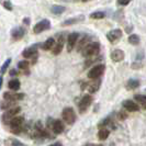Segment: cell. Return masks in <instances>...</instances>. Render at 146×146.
<instances>
[{
	"label": "cell",
	"mask_w": 146,
	"mask_h": 146,
	"mask_svg": "<svg viewBox=\"0 0 146 146\" xmlns=\"http://www.w3.org/2000/svg\"><path fill=\"white\" fill-rule=\"evenodd\" d=\"M100 52V44L98 42H94V43H90L88 44L87 46L82 50V56L85 57H89V58H92L97 56Z\"/></svg>",
	"instance_id": "6da1fadb"
},
{
	"label": "cell",
	"mask_w": 146,
	"mask_h": 146,
	"mask_svg": "<svg viewBox=\"0 0 146 146\" xmlns=\"http://www.w3.org/2000/svg\"><path fill=\"white\" fill-rule=\"evenodd\" d=\"M47 127L52 129V131L54 132V134H60L63 133L65 126H64V123L60 121V120H53L52 117H48L47 120Z\"/></svg>",
	"instance_id": "7a4b0ae2"
},
{
	"label": "cell",
	"mask_w": 146,
	"mask_h": 146,
	"mask_svg": "<svg viewBox=\"0 0 146 146\" xmlns=\"http://www.w3.org/2000/svg\"><path fill=\"white\" fill-rule=\"evenodd\" d=\"M62 117H63V120L65 121L67 124H74L75 121H76V113H75V110L70 107L68 108H65L62 112Z\"/></svg>",
	"instance_id": "3957f363"
},
{
	"label": "cell",
	"mask_w": 146,
	"mask_h": 146,
	"mask_svg": "<svg viewBox=\"0 0 146 146\" xmlns=\"http://www.w3.org/2000/svg\"><path fill=\"white\" fill-rule=\"evenodd\" d=\"M104 68L106 67H104L103 64H99V65L94 66L89 70V73H88V78H90V79H98V78H100V76L104 72Z\"/></svg>",
	"instance_id": "277c9868"
},
{
	"label": "cell",
	"mask_w": 146,
	"mask_h": 146,
	"mask_svg": "<svg viewBox=\"0 0 146 146\" xmlns=\"http://www.w3.org/2000/svg\"><path fill=\"white\" fill-rule=\"evenodd\" d=\"M21 111V108L20 107H15V108H11V109L7 110L5 112V114L2 115V121L6 123V124H9L10 121L13 119L15 117H17V114Z\"/></svg>",
	"instance_id": "5b68a950"
},
{
	"label": "cell",
	"mask_w": 146,
	"mask_h": 146,
	"mask_svg": "<svg viewBox=\"0 0 146 146\" xmlns=\"http://www.w3.org/2000/svg\"><path fill=\"white\" fill-rule=\"evenodd\" d=\"M50 28H51V22H50V20L44 19V20H41L40 22H37L36 24L34 25L33 32H34L35 34H40V33H42L44 31L48 30Z\"/></svg>",
	"instance_id": "8992f818"
},
{
	"label": "cell",
	"mask_w": 146,
	"mask_h": 146,
	"mask_svg": "<svg viewBox=\"0 0 146 146\" xmlns=\"http://www.w3.org/2000/svg\"><path fill=\"white\" fill-rule=\"evenodd\" d=\"M91 103H92V97H91L90 95H85L84 97H82V99L80 100L79 106H78L79 112H80V113H84V112L90 107Z\"/></svg>",
	"instance_id": "52a82bcc"
},
{
	"label": "cell",
	"mask_w": 146,
	"mask_h": 146,
	"mask_svg": "<svg viewBox=\"0 0 146 146\" xmlns=\"http://www.w3.org/2000/svg\"><path fill=\"white\" fill-rule=\"evenodd\" d=\"M122 31L120 29H114V30H111L110 32L107 33V38L109 40L111 43H115L117 42L121 37H122Z\"/></svg>",
	"instance_id": "ba28073f"
},
{
	"label": "cell",
	"mask_w": 146,
	"mask_h": 146,
	"mask_svg": "<svg viewBox=\"0 0 146 146\" xmlns=\"http://www.w3.org/2000/svg\"><path fill=\"white\" fill-rule=\"evenodd\" d=\"M78 36H79V34L76 33V32H73V33L67 35V40L66 41H67V51L68 52L73 51V48L76 45V42L78 40Z\"/></svg>",
	"instance_id": "9c48e42d"
},
{
	"label": "cell",
	"mask_w": 146,
	"mask_h": 146,
	"mask_svg": "<svg viewBox=\"0 0 146 146\" xmlns=\"http://www.w3.org/2000/svg\"><path fill=\"white\" fill-rule=\"evenodd\" d=\"M22 56L25 57V58H36L37 56V45L34 44L32 46H30L28 48H25L23 53H22Z\"/></svg>",
	"instance_id": "30bf717a"
},
{
	"label": "cell",
	"mask_w": 146,
	"mask_h": 146,
	"mask_svg": "<svg viewBox=\"0 0 146 146\" xmlns=\"http://www.w3.org/2000/svg\"><path fill=\"white\" fill-rule=\"evenodd\" d=\"M3 98L5 100H9V101H20L24 98L23 94H19V92H5L3 94Z\"/></svg>",
	"instance_id": "8fae6325"
},
{
	"label": "cell",
	"mask_w": 146,
	"mask_h": 146,
	"mask_svg": "<svg viewBox=\"0 0 146 146\" xmlns=\"http://www.w3.org/2000/svg\"><path fill=\"white\" fill-rule=\"evenodd\" d=\"M24 34H25V29L22 27H17V28L11 30V36L15 41L21 40L22 37L24 36Z\"/></svg>",
	"instance_id": "7c38bea8"
},
{
	"label": "cell",
	"mask_w": 146,
	"mask_h": 146,
	"mask_svg": "<svg viewBox=\"0 0 146 146\" xmlns=\"http://www.w3.org/2000/svg\"><path fill=\"white\" fill-rule=\"evenodd\" d=\"M122 106H123V108L126 111H130V112H135V111H139V110L137 103L134 102L133 100H124L123 103H122Z\"/></svg>",
	"instance_id": "4fadbf2b"
},
{
	"label": "cell",
	"mask_w": 146,
	"mask_h": 146,
	"mask_svg": "<svg viewBox=\"0 0 146 146\" xmlns=\"http://www.w3.org/2000/svg\"><path fill=\"white\" fill-rule=\"evenodd\" d=\"M124 56H125L124 52L122 51V50H114V51L111 53V59L113 62H115V63H119V62L123 60Z\"/></svg>",
	"instance_id": "5bb4252c"
},
{
	"label": "cell",
	"mask_w": 146,
	"mask_h": 146,
	"mask_svg": "<svg viewBox=\"0 0 146 146\" xmlns=\"http://www.w3.org/2000/svg\"><path fill=\"white\" fill-rule=\"evenodd\" d=\"M90 43H91V36H90V35H85V36L79 41L78 45H77V51L82 52V50L87 46L88 44H90Z\"/></svg>",
	"instance_id": "9a60e30c"
},
{
	"label": "cell",
	"mask_w": 146,
	"mask_h": 146,
	"mask_svg": "<svg viewBox=\"0 0 146 146\" xmlns=\"http://www.w3.org/2000/svg\"><path fill=\"white\" fill-rule=\"evenodd\" d=\"M24 122V119L23 117H15L11 121H10V126L11 129H19V127H22V124Z\"/></svg>",
	"instance_id": "2e32d148"
},
{
	"label": "cell",
	"mask_w": 146,
	"mask_h": 146,
	"mask_svg": "<svg viewBox=\"0 0 146 146\" xmlns=\"http://www.w3.org/2000/svg\"><path fill=\"white\" fill-rule=\"evenodd\" d=\"M100 85H101V80L98 78V79H94L92 82H90V84H88V90H89V92H91V94H94L96 91H98L99 90V88H100Z\"/></svg>",
	"instance_id": "e0dca14e"
},
{
	"label": "cell",
	"mask_w": 146,
	"mask_h": 146,
	"mask_svg": "<svg viewBox=\"0 0 146 146\" xmlns=\"http://www.w3.org/2000/svg\"><path fill=\"white\" fill-rule=\"evenodd\" d=\"M85 19V15H78V17H75V18H70V19H68V20H66L62 23V25L63 27H66V25H72V24H75V23H78V22L82 21Z\"/></svg>",
	"instance_id": "ac0fdd59"
},
{
	"label": "cell",
	"mask_w": 146,
	"mask_h": 146,
	"mask_svg": "<svg viewBox=\"0 0 146 146\" xmlns=\"http://www.w3.org/2000/svg\"><path fill=\"white\" fill-rule=\"evenodd\" d=\"M54 46H55V40L53 37H50V38H47L42 44V50H44V51H50V50H53Z\"/></svg>",
	"instance_id": "d6986e66"
},
{
	"label": "cell",
	"mask_w": 146,
	"mask_h": 146,
	"mask_svg": "<svg viewBox=\"0 0 146 146\" xmlns=\"http://www.w3.org/2000/svg\"><path fill=\"white\" fill-rule=\"evenodd\" d=\"M134 99L137 101V103L141 104V107L144 110H146V96L144 95H135Z\"/></svg>",
	"instance_id": "ffe728a7"
},
{
	"label": "cell",
	"mask_w": 146,
	"mask_h": 146,
	"mask_svg": "<svg viewBox=\"0 0 146 146\" xmlns=\"http://www.w3.org/2000/svg\"><path fill=\"white\" fill-rule=\"evenodd\" d=\"M15 101H9V100H5V101H2V102L0 103V108L2 110H9L11 109V108H15Z\"/></svg>",
	"instance_id": "44dd1931"
},
{
	"label": "cell",
	"mask_w": 146,
	"mask_h": 146,
	"mask_svg": "<svg viewBox=\"0 0 146 146\" xmlns=\"http://www.w3.org/2000/svg\"><path fill=\"white\" fill-rule=\"evenodd\" d=\"M8 87H9V89H11L13 91H17V90L20 89V81L18 80V79H12V80L9 81Z\"/></svg>",
	"instance_id": "7402d4cb"
},
{
	"label": "cell",
	"mask_w": 146,
	"mask_h": 146,
	"mask_svg": "<svg viewBox=\"0 0 146 146\" xmlns=\"http://www.w3.org/2000/svg\"><path fill=\"white\" fill-rule=\"evenodd\" d=\"M109 134H110V131L108 129H100V131L98 133V139H100V141H104V139H108Z\"/></svg>",
	"instance_id": "603a6c76"
},
{
	"label": "cell",
	"mask_w": 146,
	"mask_h": 146,
	"mask_svg": "<svg viewBox=\"0 0 146 146\" xmlns=\"http://www.w3.org/2000/svg\"><path fill=\"white\" fill-rule=\"evenodd\" d=\"M65 10L66 8L64 6H57V5H55L51 8V11L54 15H62V13H64Z\"/></svg>",
	"instance_id": "cb8c5ba5"
},
{
	"label": "cell",
	"mask_w": 146,
	"mask_h": 146,
	"mask_svg": "<svg viewBox=\"0 0 146 146\" xmlns=\"http://www.w3.org/2000/svg\"><path fill=\"white\" fill-rule=\"evenodd\" d=\"M139 86V81L136 80V79H130V80L127 81V84H126V88L127 89H136V88Z\"/></svg>",
	"instance_id": "d4e9b609"
},
{
	"label": "cell",
	"mask_w": 146,
	"mask_h": 146,
	"mask_svg": "<svg viewBox=\"0 0 146 146\" xmlns=\"http://www.w3.org/2000/svg\"><path fill=\"white\" fill-rule=\"evenodd\" d=\"M63 47H64V44L57 42V43L55 44V46L53 47V50H52L53 54H54V55H58L59 53L63 51Z\"/></svg>",
	"instance_id": "484cf974"
},
{
	"label": "cell",
	"mask_w": 146,
	"mask_h": 146,
	"mask_svg": "<svg viewBox=\"0 0 146 146\" xmlns=\"http://www.w3.org/2000/svg\"><path fill=\"white\" fill-rule=\"evenodd\" d=\"M127 40H129V43L132 44V45H137V44H139V36L136 35V34H131Z\"/></svg>",
	"instance_id": "4316f807"
},
{
	"label": "cell",
	"mask_w": 146,
	"mask_h": 146,
	"mask_svg": "<svg viewBox=\"0 0 146 146\" xmlns=\"http://www.w3.org/2000/svg\"><path fill=\"white\" fill-rule=\"evenodd\" d=\"M104 17H106V13L102 12V11H97V12H94V13L90 15V18H91V19H96V20H98V19H103Z\"/></svg>",
	"instance_id": "83f0119b"
},
{
	"label": "cell",
	"mask_w": 146,
	"mask_h": 146,
	"mask_svg": "<svg viewBox=\"0 0 146 146\" xmlns=\"http://www.w3.org/2000/svg\"><path fill=\"white\" fill-rule=\"evenodd\" d=\"M10 63H11V58H8L7 60L3 63V65L1 66V68H0V74H1V75H3V74L6 73L7 68L9 67V65H10Z\"/></svg>",
	"instance_id": "f1b7e54d"
},
{
	"label": "cell",
	"mask_w": 146,
	"mask_h": 146,
	"mask_svg": "<svg viewBox=\"0 0 146 146\" xmlns=\"http://www.w3.org/2000/svg\"><path fill=\"white\" fill-rule=\"evenodd\" d=\"M29 66H30V63L27 62V60H21V62H19V64H18V67H19L20 69H22V70H28Z\"/></svg>",
	"instance_id": "f546056e"
},
{
	"label": "cell",
	"mask_w": 146,
	"mask_h": 146,
	"mask_svg": "<svg viewBox=\"0 0 146 146\" xmlns=\"http://www.w3.org/2000/svg\"><path fill=\"white\" fill-rule=\"evenodd\" d=\"M3 7L6 8L7 10H9V11H11V10H12V5H11V2H10V1H8V0L3 2Z\"/></svg>",
	"instance_id": "4dcf8cb0"
},
{
	"label": "cell",
	"mask_w": 146,
	"mask_h": 146,
	"mask_svg": "<svg viewBox=\"0 0 146 146\" xmlns=\"http://www.w3.org/2000/svg\"><path fill=\"white\" fill-rule=\"evenodd\" d=\"M132 0H117V5L120 6H127Z\"/></svg>",
	"instance_id": "1f68e13d"
},
{
	"label": "cell",
	"mask_w": 146,
	"mask_h": 146,
	"mask_svg": "<svg viewBox=\"0 0 146 146\" xmlns=\"http://www.w3.org/2000/svg\"><path fill=\"white\" fill-rule=\"evenodd\" d=\"M11 144H12V146H24L21 142L17 141V139H12V141H11Z\"/></svg>",
	"instance_id": "d6a6232c"
},
{
	"label": "cell",
	"mask_w": 146,
	"mask_h": 146,
	"mask_svg": "<svg viewBox=\"0 0 146 146\" xmlns=\"http://www.w3.org/2000/svg\"><path fill=\"white\" fill-rule=\"evenodd\" d=\"M119 117H120L121 120H124V119H126V113H124V112H120V113H119Z\"/></svg>",
	"instance_id": "836d02e7"
},
{
	"label": "cell",
	"mask_w": 146,
	"mask_h": 146,
	"mask_svg": "<svg viewBox=\"0 0 146 146\" xmlns=\"http://www.w3.org/2000/svg\"><path fill=\"white\" fill-rule=\"evenodd\" d=\"M17 70H15V69H11V70H10V75H11V76H15V75H17Z\"/></svg>",
	"instance_id": "e575fe53"
},
{
	"label": "cell",
	"mask_w": 146,
	"mask_h": 146,
	"mask_svg": "<svg viewBox=\"0 0 146 146\" xmlns=\"http://www.w3.org/2000/svg\"><path fill=\"white\" fill-rule=\"evenodd\" d=\"M23 22H24V23L28 25V24H30V19H29V18H24V19H23Z\"/></svg>",
	"instance_id": "d590c367"
},
{
	"label": "cell",
	"mask_w": 146,
	"mask_h": 146,
	"mask_svg": "<svg viewBox=\"0 0 146 146\" xmlns=\"http://www.w3.org/2000/svg\"><path fill=\"white\" fill-rule=\"evenodd\" d=\"M50 146H63L60 142H57V143H54V144H51Z\"/></svg>",
	"instance_id": "8d00e7d4"
},
{
	"label": "cell",
	"mask_w": 146,
	"mask_h": 146,
	"mask_svg": "<svg viewBox=\"0 0 146 146\" xmlns=\"http://www.w3.org/2000/svg\"><path fill=\"white\" fill-rule=\"evenodd\" d=\"M84 146H103V145H101V144H86V145Z\"/></svg>",
	"instance_id": "74e56055"
},
{
	"label": "cell",
	"mask_w": 146,
	"mask_h": 146,
	"mask_svg": "<svg viewBox=\"0 0 146 146\" xmlns=\"http://www.w3.org/2000/svg\"><path fill=\"white\" fill-rule=\"evenodd\" d=\"M2 82H3V79H2V76H0V89L2 87Z\"/></svg>",
	"instance_id": "f35d334b"
},
{
	"label": "cell",
	"mask_w": 146,
	"mask_h": 146,
	"mask_svg": "<svg viewBox=\"0 0 146 146\" xmlns=\"http://www.w3.org/2000/svg\"><path fill=\"white\" fill-rule=\"evenodd\" d=\"M125 31H126V33H130V32H131V31H132V27H130V28L127 27V28H126V30H125Z\"/></svg>",
	"instance_id": "ab89813d"
},
{
	"label": "cell",
	"mask_w": 146,
	"mask_h": 146,
	"mask_svg": "<svg viewBox=\"0 0 146 146\" xmlns=\"http://www.w3.org/2000/svg\"><path fill=\"white\" fill-rule=\"evenodd\" d=\"M82 1H88V0H82Z\"/></svg>",
	"instance_id": "60d3db41"
}]
</instances>
